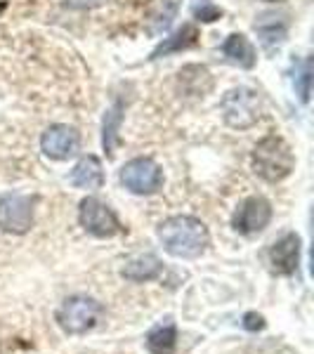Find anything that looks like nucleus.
<instances>
[{
    "label": "nucleus",
    "instance_id": "f257e3e1",
    "mask_svg": "<svg viewBox=\"0 0 314 354\" xmlns=\"http://www.w3.org/2000/svg\"><path fill=\"white\" fill-rule=\"evenodd\" d=\"M158 241L163 243L165 253L180 260L201 258L210 245L208 227L192 215H175L158 225Z\"/></svg>",
    "mask_w": 314,
    "mask_h": 354
},
{
    "label": "nucleus",
    "instance_id": "f03ea898",
    "mask_svg": "<svg viewBox=\"0 0 314 354\" xmlns=\"http://www.w3.org/2000/svg\"><path fill=\"white\" fill-rule=\"evenodd\" d=\"M295 156L286 145V140L277 135H267L253 149V170L265 182H281L293 173Z\"/></svg>",
    "mask_w": 314,
    "mask_h": 354
},
{
    "label": "nucleus",
    "instance_id": "7ed1b4c3",
    "mask_svg": "<svg viewBox=\"0 0 314 354\" xmlns=\"http://www.w3.org/2000/svg\"><path fill=\"white\" fill-rule=\"evenodd\" d=\"M55 319L66 335H85L102 324L104 307H102V302L90 298V295H68L57 307Z\"/></svg>",
    "mask_w": 314,
    "mask_h": 354
},
{
    "label": "nucleus",
    "instance_id": "20e7f679",
    "mask_svg": "<svg viewBox=\"0 0 314 354\" xmlns=\"http://www.w3.org/2000/svg\"><path fill=\"white\" fill-rule=\"evenodd\" d=\"M222 118L230 128L246 130L262 116V100L253 88H232L220 102Z\"/></svg>",
    "mask_w": 314,
    "mask_h": 354
},
{
    "label": "nucleus",
    "instance_id": "39448f33",
    "mask_svg": "<svg viewBox=\"0 0 314 354\" xmlns=\"http://www.w3.org/2000/svg\"><path fill=\"white\" fill-rule=\"evenodd\" d=\"M121 185L137 196H151L163 187V170L154 158H133L121 168Z\"/></svg>",
    "mask_w": 314,
    "mask_h": 354
},
{
    "label": "nucleus",
    "instance_id": "423d86ee",
    "mask_svg": "<svg viewBox=\"0 0 314 354\" xmlns=\"http://www.w3.org/2000/svg\"><path fill=\"white\" fill-rule=\"evenodd\" d=\"M78 222H81L85 232L97 239H111L123 232V225L116 218V213L95 196L83 198L81 205H78Z\"/></svg>",
    "mask_w": 314,
    "mask_h": 354
},
{
    "label": "nucleus",
    "instance_id": "0eeeda50",
    "mask_svg": "<svg viewBox=\"0 0 314 354\" xmlns=\"http://www.w3.org/2000/svg\"><path fill=\"white\" fill-rule=\"evenodd\" d=\"M36 198L24 194H5L0 198V230L8 234H26L33 227Z\"/></svg>",
    "mask_w": 314,
    "mask_h": 354
},
{
    "label": "nucleus",
    "instance_id": "6e6552de",
    "mask_svg": "<svg viewBox=\"0 0 314 354\" xmlns=\"http://www.w3.org/2000/svg\"><path fill=\"white\" fill-rule=\"evenodd\" d=\"M272 222V203L265 196H250L237 208L232 218L234 232L243 234V236H255V234L265 232V227Z\"/></svg>",
    "mask_w": 314,
    "mask_h": 354
},
{
    "label": "nucleus",
    "instance_id": "1a4fd4ad",
    "mask_svg": "<svg viewBox=\"0 0 314 354\" xmlns=\"http://www.w3.org/2000/svg\"><path fill=\"white\" fill-rule=\"evenodd\" d=\"M43 153L55 161H66L81 149V135L71 125H50L41 137Z\"/></svg>",
    "mask_w": 314,
    "mask_h": 354
},
{
    "label": "nucleus",
    "instance_id": "9d476101",
    "mask_svg": "<svg viewBox=\"0 0 314 354\" xmlns=\"http://www.w3.org/2000/svg\"><path fill=\"white\" fill-rule=\"evenodd\" d=\"M270 265L272 272L279 277H290L295 274L300 265V236L298 234H284L279 241L272 243L270 248Z\"/></svg>",
    "mask_w": 314,
    "mask_h": 354
},
{
    "label": "nucleus",
    "instance_id": "9b49d317",
    "mask_svg": "<svg viewBox=\"0 0 314 354\" xmlns=\"http://www.w3.org/2000/svg\"><path fill=\"white\" fill-rule=\"evenodd\" d=\"M255 33H258V38H260L262 50H265V53H274L279 45L286 41L288 19L277 12H265L255 21Z\"/></svg>",
    "mask_w": 314,
    "mask_h": 354
},
{
    "label": "nucleus",
    "instance_id": "f8f14e48",
    "mask_svg": "<svg viewBox=\"0 0 314 354\" xmlns=\"http://www.w3.org/2000/svg\"><path fill=\"white\" fill-rule=\"evenodd\" d=\"M163 272V262L158 260V255L154 253H142V255H135L130 258L128 262L123 265L121 270V277L125 281H133V283H145V281H154L158 279Z\"/></svg>",
    "mask_w": 314,
    "mask_h": 354
},
{
    "label": "nucleus",
    "instance_id": "ddd939ff",
    "mask_svg": "<svg viewBox=\"0 0 314 354\" xmlns=\"http://www.w3.org/2000/svg\"><path fill=\"white\" fill-rule=\"evenodd\" d=\"M222 55H225V59L230 62V64L241 66V68H253L255 59H258L253 43H250L243 33H232V36L222 43Z\"/></svg>",
    "mask_w": 314,
    "mask_h": 354
},
{
    "label": "nucleus",
    "instance_id": "4468645a",
    "mask_svg": "<svg viewBox=\"0 0 314 354\" xmlns=\"http://www.w3.org/2000/svg\"><path fill=\"white\" fill-rule=\"evenodd\" d=\"M178 85H180L182 95L203 97L210 93V88H213V78H210V71L205 66L190 64L178 73Z\"/></svg>",
    "mask_w": 314,
    "mask_h": 354
},
{
    "label": "nucleus",
    "instance_id": "2eb2a0df",
    "mask_svg": "<svg viewBox=\"0 0 314 354\" xmlns=\"http://www.w3.org/2000/svg\"><path fill=\"white\" fill-rule=\"evenodd\" d=\"M71 185L78 189H100L104 185V170L97 156H83L71 173Z\"/></svg>",
    "mask_w": 314,
    "mask_h": 354
},
{
    "label": "nucleus",
    "instance_id": "dca6fc26",
    "mask_svg": "<svg viewBox=\"0 0 314 354\" xmlns=\"http://www.w3.org/2000/svg\"><path fill=\"white\" fill-rule=\"evenodd\" d=\"M175 347H178V326H175L173 319L156 324L147 333V350H149V354H175Z\"/></svg>",
    "mask_w": 314,
    "mask_h": 354
},
{
    "label": "nucleus",
    "instance_id": "f3484780",
    "mask_svg": "<svg viewBox=\"0 0 314 354\" xmlns=\"http://www.w3.org/2000/svg\"><path fill=\"white\" fill-rule=\"evenodd\" d=\"M198 28L194 24H185L180 31H175L170 38H163V43H158V48L151 53V59H158V57L173 55V53H182V50H190L198 43Z\"/></svg>",
    "mask_w": 314,
    "mask_h": 354
},
{
    "label": "nucleus",
    "instance_id": "a211bd4d",
    "mask_svg": "<svg viewBox=\"0 0 314 354\" xmlns=\"http://www.w3.org/2000/svg\"><path fill=\"white\" fill-rule=\"evenodd\" d=\"M175 15H178V0H154L147 12V31L151 36H158L165 28L173 24Z\"/></svg>",
    "mask_w": 314,
    "mask_h": 354
},
{
    "label": "nucleus",
    "instance_id": "6ab92c4d",
    "mask_svg": "<svg viewBox=\"0 0 314 354\" xmlns=\"http://www.w3.org/2000/svg\"><path fill=\"white\" fill-rule=\"evenodd\" d=\"M121 102L118 104H113L109 111H107L104 116V133H102V145H104V151L107 156H113V151H116L118 142H121V137H118V125H121Z\"/></svg>",
    "mask_w": 314,
    "mask_h": 354
},
{
    "label": "nucleus",
    "instance_id": "aec40b11",
    "mask_svg": "<svg viewBox=\"0 0 314 354\" xmlns=\"http://www.w3.org/2000/svg\"><path fill=\"white\" fill-rule=\"evenodd\" d=\"M310 83H312V64L310 59H305L300 66V73L295 76V90H298L302 104H307V100H310Z\"/></svg>",
    "mask_w": 314,
    "mask_h": 354
},
{
    "label": "nucleus",
    "instance_id": "412c9836",
    "mask_svg": "<svg viewBox=\"0 0 314 354\" xmlns=\"http://www.w3.org/2000/svg\"><path fill=\"white\" fill-rule=\"evenodd\" d=\"M194 17H196L198 21H215L222 17V10L215 8V5H210L208 0H201V3H194Z\"/></svg>",
    "mask_w": 314,
    "mask_h": 354
},
{
    "label": "nucleus",
    "instance_id": "4be33fe9",
    "mask_svg": "<svg viewBox=\"0 0 314 354\" xmlns=\"http://www.w3.org/2000/svg\"><path fill=\"white\" fill-rule=\"evenodd\" d=\"M267 324H265V317L258 312H248L246 317H243V328L250 330V333H255V330H262Z\"/></svg>",
    "mask_w": 314,
    "mask_h": 354
},
{
    "label": "nucleus",
    "instance_id": "5701e85b",
    "mask_svg": "<svg viewBox=\"0 0 314 354\" xmlns=\"http://www.w3.org/2000/svg\"><path fill=\"white\" fill-rule=\"evenodd\" d=\"M66 3L76 10H88V8H97V5H102L104 0H66Z\"/></svg>",
    "mask_w": 314,
    "mask_h": 354
},
{
    "label": "nucleus",
    "instance_id": "b1692460",
    "mask_svg": "<svg viewBox=\"0 0 314 354\" xmlns=\"http://www.w3.org/2000/svg\"><path fill=\"white\" fill-rule=\"evenodd\" d=\"M267 3H277V0H267Z\"/></svg>",
    "mask_w": 314,
    "mask_h": 354
}]
</instances>
